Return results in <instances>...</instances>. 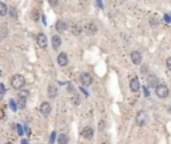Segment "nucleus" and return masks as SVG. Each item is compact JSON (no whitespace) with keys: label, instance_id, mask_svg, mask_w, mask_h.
<instances>
[{"label":"nucleus","instance_id":"obj_24","mask_svg":"<svg viewBox=\"0 0 171 144\" xmlns=\"http://www.w3.org/2000/svg\"><path fill=\"white\" fill-rule=\"evenodd\" d=\"M55 137H56V133L52 132V133H51V139H50V143H51V144L55 141Z\"/></svg>","mask_w":171,"mask_h":144},{"label":"nucleus","instance_id":"obj_3","mask_svg":"<svg viewBox=\"0 0 171 144\" xmlns=\"http://www.w3.org/2000/svg\"><path fill=\"white\" fill-rule=\"evenodd\" d=\"M158 84H159V79H158V76H155V75H150V76L147 78V86L150 87V88H156Z\"/></svg>","mask_w":171,"mask_h":144},{"label":"nucleus","instance_id":"obj_27","mask_svg":"<svg viewBox=\"0 0 171 144\" xmlns=\"http://www.w3.org/2000/svg\"><path fill=\"white\" fill-rule=\"evenodd\" d=\"M11 15H12V17H16V11H15V8H11Z\"/></svg>","mask_w":171,"mask_h":144},{"label":"nucleus","instance_id":"obj_34","mask_svg":"<svg viewBox=\"0 0 171 144\" xmlns=\"http://www.w3.org/2000/svg\"><path fill=\"white\" fill-rule=\"evenodd\" d=\"M5 144H12V143H5Z\"/></svg>","mask_w":171,"mask_h":144},{"label":"nucleus","instance_id":"obj_25","mask_svg":"<svg viewBox=\"0 0 171 144\" xmlns=\"http://www.w3.org/2000/svg\"><path fill=\"white\" fill-rule=\"evenodd\" d=\"M72 101H74L75 104L78 105V104H79V97H78V96H74V97H72Z\"/></svg>","mask_w":171,"mask_h":144},{"label":"nucleus","instance_id":"obj_31","mask_svg":"<svg viewBox=\"0 0 171 144\" xmlns=\"http://www.w3.org/2000/svg\"><path fill=\"white\" fill-rule=\"evenodd\" d=\"M80 90H82V92H83V94H84V95H86V96H87V95H88V94H87V91H86V90H84V88H80Z\"/></svg>","mask_w":171,"mask_h":144},{"label":"nucleus","instance_id":"obj_14","mask_svg":"<svg viewBox=\"0 0 171 144\" xmlns=\"http://www.w3.org/2000/svg\"><path fill=\"white\" fill-rule=\"evenodd\" d=\"M56 31H59V32H64L67 29V23L64 21V20H58L56 21Z\"/></svg>","mask_w":171,"mask_h":144},{"label":"nucleus","instance_id":"obj_10","mask_svg":"<svg viewBox=\"0 0 171 144\" xmlns=\"http://www.w3.org/2000/svg\"><path fill=\"white\" fill-rule=\"evenodd\" d=\"M84 31H86V33H88V35H95L98 31V28L94 23H87L84 25Z\"/></svg>","mask_w":171,"mask_h":144},{"label":"nucleus","instance_id":"obj_32","mask_svg":"<svg viewBox=\"0 0 171 144\" xmlns=\"http://www.w3.org/2000/svg\"><path fill=\"white\" fill-rule=\"evenodd\" d=\"M51 5H56V4H58V1H51Z\"/></svg>","mask_w":171,"mask_h":144},{"label":"nucleus","instance_id":"obj_12","mask_svg":"<svg viewBox=\"0 0 171 144\" xmlns=\"http://www.w3.org/2000/svg\"><path fill=\"white\" fill-rule=\"evenodd\" d=\"M58 64L60 67H66L67 64H68V56H67L64 52H63V54H59V56H58Z\"/></svg>","mask_w":171,"mask_h":144},{"label":"nucleus","instance_id":"obj_19","mask_svg":"<svg viewBox=\"0 0 171 144\" xmlns=\"http://www.w3.org/2000/svg\"><path fill=\"white\" fill-rule=\"evenodd\" d=\"M71 29H72V33H74V35H80V33H82V28L79 27V25H72V28H71Z\"/></svg>","mask_w":171,"mask_h":144},{"label":"nucleus","instance_id":"obj_11","mask_svg":"<svg viewBox=\"0 0 171 144\" xmlns=\"http://www.w3.org/2000/svg\"><path fill=\"white\" fill-rule=\"evenodd\" d=\"M82 136L84 137L86 140H91L94 137V129L91 128V127H86L82 132Z\"/></svg>","mask_w":171,"mask_h":144},{"label":"nucleus","instance_id":"obj_2","mask_svg":"<svg viewBox=\"0 0 171 144\" xmlns=\"http://www.w3.org/2000/svg\"><path fill=\"white\" fill-rule=\"evenodd\" d=\"M155 94L158 97H160V99H164V97L168 96V88L164 84H158V87L155 88Z\"/></svg>","mask_w":171,"mask_h":144},{"label":"nucleus","instance_id":"obj_26","mask_svg":"<svg viewBox=\"0 0 171 144\" xmlns=\"http://www.w3.org/2000/svg\"><path fill=\"white\" fill-rule=\"evenodd\" d=\"M99 129H104V121H100V123H99Z\"/></svg>","mask_w":171,"mask_h":144},{"label":"nucleus","instance_id":"obj_5","mask_svg":"<svg viewBox=\"0 0 171 144\" xmlns=\"http://www.w3.org/2000/svg\"><path fill=\"white\" fill-rule=\"evenodd\" d=\"M80 82H82L83 86H91V83H92V78H91V75L87 74V72H83L80 75Z\"/></svg>","mask_w":171,"mask_h":144},{"label":"nucleus","instance_id":"obj_7","mask_svg":"<svg viewBox=\"0 0 171 144\" xmlns=\"http://www.w3.org/2000/svg\"><path fill=\"white\" fill-rule=\"evenodd\" d=\"M36 42H38V46L40 48H46L47 47V36L44 33H39V35L36 36Z\"/></svg>","mask_w":171,"mask_h":144},{"label":"nucleus","instance_id":"obj_17","mask_svg":"<svg viewBox=\"0 0 171 144\" xmlns=\"http://www.w3.org/2000/svg\"><path fill=\"white\" fill-rule=\"evenodd\" d=\"M58 143L59 144H68V137H67L66 135H59Z\"/></svg>","mask_w":171,"mask_h":144},{"label":"nucleus","instance_id":"obj_8","mask_svg":"<svg viewBox=\"0 0 171 144\" xmlns=\"http://www.w3.org/2000/svg\"><path fill=\"white\" fill-rule=\"evenodd\" d=\"M146 120H147V116H146L144 111H139V112L136 113V123L139 125H144L146 124Z\"/></svg>","mask_w":171,"mask_h":144},{"label":"nucleus","instance_id":"obj_28","mask_svg":"<svg viewBox=\"0 0 171 144\" xmlns=\"http://www.w3.org/2000/svg\"><path fill=\"white\" fill-rule=\"evenodd\" d=\"M143 92H144V96H148V90H147V87H143Z\"/></svg>","mask_w":171,"mask_h":144},{"label":"nucleus","instance_id":"obj_30","mask_svg":"<svg viewBox=\"0 0 171 144\" xmlns=\"http://www.w3.org/2000/svg\"><path fill=\"white\" fill-rule=\"evenodd\" d=\"M96 4H98V7L103 8V3H102V1H96Z\"/></svg>","mask_w":171,"mask_h":144},{"label":"nucleus","instance_id":"obj_29","mask_svg":"<svg viewBox=\"0 0 171 144\" xmlns=\"http://www.w3.org/2000/svg\"><path fill=\"white\" fill-rule=\"evenodd\" d=\"M142 74H143V75H147V68H146V67H143V68H142Z\"/></svg>","mask_w":171,"mask_h":144},{"label":"nucleus","instance_id":"obj_20","mask_svg":"<svg viewBox=\"0 0 171 144\" xmlns=\"http://www.w3.org/2000/svg\"><path fill=\"white\" fill-rule=\"evenodd\" d=\"M9 105H11L12 111H16V109H18V105L15 104V100H13V99H11V100H9Z\"/></svg>","mask_w":171,"mask_h":144},{"label":"nucleus","instance_id":"obj_13","mask_svg":"<svg viewBox=\"0 0 171 144\" xmlns=\"http://www.w3.org/2000/svg\"><path fill=\"white\" fill-rule=\"evenodd\" d=\"M60 46H62V39H60V36L54 35L52 36V48H54V50H58Z\"/></svg>","mask_w":171,"mask_h":144},{"label":"nucleus","instance_id":"obj_15","mask_svg":"<svg viewBox=\"0 0 171 144\" xmlns=\"http://www.w3.org/2000/svg\"><path fill=\"white\" fill-rule=\"evenodd\" d=\"M56 95H58V87L55 86V84H50L48 86V96L51 99H54Z\"/></svg>","mask_w":171,"mask_h":144},{"label":"nucleus","instance_id":"obj_22","mask_svg":"<svg viewBox=\"0 0 171 144\" xmlns=\"http://www.w3.org/2000/svg\"><path fill=\"white\" fill-rule=\"evenodd\" d=\"M166 66H167V68L171 71V58H167V60H166Z\"/></svg>","mask_w":171,"mask_h":144},{"label":"nucleus","instance_id":"obj_21","mask_svg":"<svg viewBox=\"0 0 171 144\" xmlns=\"http://www.w3.org/2000/svg\"><path fill=\"white\" fill-rule=\"evenodd\" d=\"M19 96H22V97H27V96H28V91H20Z\"/></svg>","mask_w":171,"mask_h":144},{"label":"nucleus","instance_id":"obj_33","mask_svg":"<svg viewBox=\"0 0 171 144\" xmlns=\"http://www.w3.org/2000/svg\"><path fill=\"white\" fill-rule=\"evenodd\" d=\"M102 144H108V143H102Z\"/></svg>","mask_w":171,"mask_h":144},{"label":"nucleus","instance_id":"obj_9","mask_svg":"<svg viewBox=\"0 0 171 144\" xmlns=\"http://www.w3.org/2000/svg\"><path fill=\"white\" fill-rule=\"evenodd\" d=\"M40 112H42V115H44V116L50 115V112H51V104L48 103V101H43L42 104H40Z\"/></svg>","mask_w":171,"mask_h":144},{"label":"nucleus","instance_id":"obj_23","mask_svg":"<svg viewBox=\"0 0 171 144\" xmlns=\"http://www.w3.org/2000/svg\"><path fill=\"white\" fill-rule=\"evenodd\" d=\"M16 129H18V132H19V135L20 136H22V135H23V129H22V125H16Z\"/></svg>","mask_w":171,"mask_h":144},{"label":"nucleus","instance_id":"obj_16","mask_svg":"<svg viewBox=\"0 0 171 144\" xmlns=\"http://www.w3.org/2000/svg\"><path fill=\"white\" fill-rule=\"evenodd\" d=\"M8 13V8H7V5L4 3H1L0 1V16H5Z\"/></svg>","mask_w":171,"mask_h":144},{"label":"nucleus","instance_id":"obj_6","mask_svg":"<svg viewBox=\"0 0 171 144\" xmlns=\"http://www.w3.org/2000/svg\"><path fill=\"white\" fill-rule=\"evenodd\" d=\"M131 60L135 66H139L142 63V55H140L139 51H132L131 52Z\"/></svg>","mask_w":171,"mask_h":144},{"label":"nucleus","instance_id":"obj_18","mask_svg":"<svg viewBox=\"0 0 171 144\" xmlns=\"http://www.w3.org/2000/svg\"><path fill=\"white\" fill-rule=\"evenodd\" d=\"M18 105H19V108L23 109L24 107H26V97L19 96V99H18Z\"/></svg>","mask_w":171,"mask_h":144},{"label":"nucleus","instance_id":"obj_1","mask_svg":"<svg viewBox=\"0 0 171 144\" xmlns=\"http://www.w3.org/2000/svg\"><path fill=\"white\" fill-rule=\"evenodd\" d=\"M26 84V79L24 76L22 75H15V76H12L11 79V86L12 88H15V90H22Z\"/></svg>","mask_w":171,"mask_h":144},{"label":"nucleus","instance_id":"obj_4","mask_svg":"<svg viewBox=\"0 0 171 144\" xmlns=\"http://www.w3.org/2000/svg\"><path fill=\"white\" fill-rule=\"evenodd\" d=\"M140 88H142V87H140L139 79H138V78H132L131 82H130V90H131L132 92H138Z\"/></svg>","mask_w":171,"mask_h":144}]
</instances>
